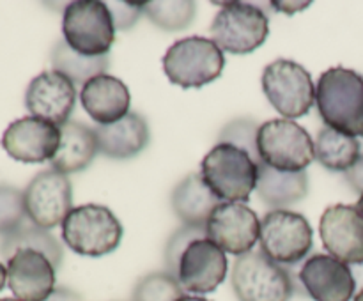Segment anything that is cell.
Returning <instances> with one entry per match:
<instances>
[{"label": "cell", "instance_id": "8fae6325", "mask_svg": "<svg viewBox=\"0 0 363 301\" xmlns=\"http://www.w3.org/2000/svg\"><path fill=\"white\" fill-rule=\"evenodd\" d=\"M27 218L41 229L62 225L73 209V184L66 174L41 170L23 190Z\"/></svg>", "mask_w": 363, "mask_h": 301}, {"label": "cell", "instance_id": "4dcf8cb0", "mask_svg": "<svg viewBox=\"0 0 363 301\" xmlns=\"http://www.w3.org/2000/svg\"><path fill=\"white\" fill-rule=\"evenodd\" d=\"M206 237V227L197 225H181L172 236L169 237L163 250V262H165V271L170 275L177 276V268H179L181 255L184 254L188 246L194 241Z\"/></svg>", "mask_w": 363, "mask_h": 301}, {"label": "cell", "instance_id": "e575fe53", "mask_svg": "<svg viewBox=\"0 0 363 301\" xmlns=\"http://www.w3.org/2000/svg\"><path fill=\"white\" fill-rule=\"evenodd\" d=\"M351 271H353L354 282H357V287H360V290L363 289V264L358 266H350Z\"/></svg>", "mask_w": 363, "mask_h": 301}, {"label": "cell", "instance_id": "6da1fadb", "mask_svg": "<svg viewBox=\"0 0 363 301\" xmlns=\"http://www.w3.org/2000/svg\"><path fill=\"white\" fill-rule=\"evenodd\" d=\"M230 285L240 301H289L294 294L307 296L298 275L262 250H252L234 261Z\"/></svg>", "mask_w": 363, "mask_h": 301}, {"label": "cell", "instance_id": "8992f818", "mask_svg": "<svg viewBox=\"0 0 363 301\" xmlns=\"http://www.w3.org/2000/svg\"><path fill=\"white\" fill-rule=\"evenodd\" d=\"M257 154L261 163L280 172H301L315 159L314 140L291 119H272L259 126Z\"/></svg>", "mask_w": 363, "mask_h": 301}, {"label": "cell", "instance_id": "836d02e7", "mask_svg": "<svg viewBox=\"0 0 363 301\" xmlns=\"http://www.w3.org/2000/svg\"><path fill=\"white\" fill-rule=\"evenodd\" d=\"M45 301H84V297L69 287H55Z\"/></svg>", "mask_w": 363, "mask_h": 301}, {"label": "cell", "instance_id": "d6986e66", "mask_svg": "<svg viewBox=\"0 0 363 301\" xmlns=\"http://www.w3.org/2000/svg\"><path fill=\"white\" fill-rule=\"evenodd\" d=\"M80 103L98 126H108L130 113L131 94L123 80L105 73L91 78L82 87Z\"/></svg>", "mask_w": 363, "mask_h": 301}, {"label": "cell", "instance_id": "ffe728a7", "mask_svg": "<svg viewBox=\"0 0 363 301\" xmlns=\"http://www.w3.org/2000/svg\"><path fill=\"white\" fill-rule=\"evenodd\" d=\"M99 152L112 159H130L140 154L149 144V126L144 115L130 112L108 126L94 127Z\"/></svg>", "mask_w": 363, "mask_h": 301}, {"label": "cell", "instance_id": "603a6c76", "mask_svg": "<svg viewBox=\"0 0 363 301\" xmlns=\"http://www.w3.org/2000/svg\"><path fill=\"white\" fill-rule=\"evenodd\" d=\"M255 191L269 208H289L303 200L308 195V174L307 170L280 172L264 163H259V179Z\"/></svg>", "mask_w": 363, "mask_h": 301}, {"label": "cell", "instance_id": "277c9868", "mask_svg": "<svg viewBox=\"0 0 363 301\" xmlns=\"http://www.w3.org/2000/svg\"><path fill=\"white\" fill-rule=\"evenodd\" d=\"M162 66L170 84L183 89H201L220 78L225 67V55L211 39L190 35L167 50Z\"/></svg>", "mask_w": 363, "mask_h": 301}, {"label": "cell", "instance_id": "2e32d148", "mask_svg": "<svg viewBox=\"0 0 363 301\" xmlns=\"http://www.w3.org/2000/svg\"><path fill=\"white\" fill-rule=\"evenodd\" d=\"M319 234L332 257L347 266L363 264V216L357 205H330L321 216Z\"/></svg>", "mask_w": 363, "mask_h": 301}, {"label": "cell", "instance_id": "ac0fdd59", "mask_svg": "<svg viewBox=\"0 0 363 301\" xmlns=\"http://www.w3.org/2000/svg\"><path fill=\"white\" fill-rule=\"evenodd\" d=\"M55 266L35 250H18L7 259V285L20 301H45L55 289Z\"/></svg>", "mask_w": 363, "mask_h": 301}, {"label": "cell", "instance_id": "4316f807", "mask_svg": "<svg viewBox=\"0 0 363 301\" xmlns=\"http://www.w3.org/2000/svg\"><path fill=\"white\" fill-rule=\"evenodd\" d=\"M142 11L145 16L163 30L176 32L188 28L197 14V6L191 0H169V2H144Z\"/></svg>", "mask_w": 363, "mask_h": 301}, {"label": "cell", "instance_id": "f546056e", "mask_svg": "<svg viewBox=\"0 0 363 301\" xmlns=\"http://www.w3.org/2000/svg\"><path fill=\"white\" fill-rule=\"evenodd\" d=\"M27 222L23 191L11 184H0V236L14 232Z\"/></svg>", "mask_w": 363, "mask_h": 301}, {"label": "cell", "instance_id": "484cf974", "mask_svg": "<svg viewBox=\"0 0 363 301\" xmlns=\"http://www.w3.org/2000/svg\"><path fill=\"white\" fill-rule=\"evenodd\" d=\"M52 60L53 69L62 73L64 76L69 78L71 81L77 85L84 87L91 78L98 76V74H105V71L110 66V57H85L80 53L74 52L66 41H59L52 50Z\"/></svg>", "mask_w": 363, "mask_h": 301}, {"label": "cell", "instance_id": "7a4b0ae2", "mask_svg": "<svg viewBox=\"0 0 363 301\" xmlns=\"http://www.w3.org/2000/svg\"><path fill=\"white\" fill-rule=\"evenodd\" d=\"M315 105L326 126L350 137H363V76L335 66L319 76Z\"/></svg>", "mask_w": 363, "mask_h": 301}, {"label": "cell", "instance_id": "d6a6232c", "mask_svg": "<svg viewBox=\"0 0 363 301\" xmlns=\"http://www.w3.org/2000/svg\"><path fill=\"white\" fill-rule=\"evenodd\" d=\"M344 177H346L347 184H350L354 191H358L360 195L363 193V154L358 158V161L344 174Z\"/></svg>", "mask_w": 363, "mask_h": 301}, {"label": "cell", "instance_id": "f1b7e54d", "mask_svg": "<svg viewBox=\"0 0 363 301\" xmlns=\"http://www.w3.org/2000/svg\"><path fill=\"white\" fill-rule=\"evenodd\" d=\"M261 124L250 117H240L227 123L218 133V144H230L245 149L257 163H261L257 154V131Z\"/></svg>", "mask_w": 363, "mask_h": 301}, {"label": "cell", "instance_id": "9c48e42d", "mask_svg": "<svg viewBox=\"0 0 363 301\" xmlns=\"http://www.w3.org/2000/svg\"><path fill=\"white\" fill-rule=\"evenodd\" d=\"M261 250L277 264H300L314 246V230L300 212L273 209L261 220Z\"/></svg>", "mask_w": 363, "mask_h": 301}, {"label": "cell", "instance_id": "1f68e13d", "mask_svg": "<svg viewBox=\"0 0 363 301\" xmlns=\"http://www.w3.org/2000/svg\"><path fill=\"white\" fill-rule=\"evenodd\" d=\"M106 6H108L110 13H112L116 28H119V30H128V28L133 27L138 18H140V14L144 13L142 11V4L112 2L106 4Z\"/></svg>", "mask_w": 363, "mask_h": 301}, {"label": "cell", "instance_id": "5bb4252c", "mask_svg": "<svg viewBox=\"0 0 363 301\" xmlns=\"http://www.w3.org/2000/svg\"><path fill=\"white\" fill-rule=\"evenodd\" d=\"M77 105V87L73 81L55 69L34 76L25 92V106L32 117L48 120L55 126L69 123Z\"/></svg>", "mask_w": 363, "mask_h": 301}, {"label": "cell", "instance_id": "74e56055", "mask_svg": "<svg viewBox=\"0 0 363 301\" xmlns=\"http://www.w3.org/2000/svg\"><path fill=\"white\" fill-rule=\"evenodd\" d=\"M357 209H358V212H360V215L363 216V193L360 195V198H358V202H357Z\"/></svg>", "mask_w": 363, "mask_h": 301}, {"label": "cell", "instance_id": "7402d4cb", "mask_svg": "<svg viewBox=\"0 0 363 301\" xmlns=\"http://www.w3.org/2000/svg\"><path fill=\"white\" fill-rule=\"evenodd\" d=\"M222 204L208 188L201 172H191L176 184L170 195V205L183 225L206 227L209 216Z\"/></svg>", "mask_w": 363, "mask_h": 301}, {"label": "cell", "instance_id": "9a60e30c", "mask_svg": "<svg viewBox=\"0 0 363 301\" xmlns=\"http://www.w3.org/2000/svg\"><path fill=\"white\" fill-rule=\"evenodd\" d=\"M229 271V261L222 248L211 239L202 237L194 241L181 255L177 276L181 287L194 296L208 294L225 280Z\"/></svg>", "mask_w": 363, "mask_h": 301}, {"label": "cell", "instance_id": "4fadbf2b", "mask_svg": "<svg viewBox=\"0 0 363 301\" xmlns=\"http://www.w3.org/2000/svg\"><path fill=\"white\" fill-rule=\"evenodd\" d=\"M60 145V127L38 117L13 120L2 135V147L21 163H43L55 158Z\"/></svg>", "mask_w": 363, "mask_h": 301}, {"label": "cell", "instance_id": "d590c367", "mask_svg": "<svg viewBox=\"0 0 363 301\" xmlns=\"http://www.w3.org/2000/svg\"><path fill=\"white\" fill-rule=\"evenodd\" d=\"M6 283H7V268L0 262V290L6 287Z\"/></svg>", "mask_w": 363, "mask_h": 301}, {"label": "cell", "instance_id": "ba28073f", "mask_svg": "<svg viewBox=\"0 0 363 301\" xmlns=\"http://www.w3.org/2000/svg\"><path fill=\"white\" fill-rule=\"evenodd\" d=\"M211 23V41L222 52L248 55L266 42L269 35V18L262 9L247 2L220 4Z\"/></svg>", "mask_w": 363, "mask_h": 301}, {"label": "cell", "instance_id": "3957f363", "mask_svg": "<svg viewBox=\"0 0 363 301\" xmlns=\"http://www.w3.org/2000/svg\"><path fill=\"white\" fill-rule=\"evenodd\" d=\"M201 176L222 202H245L257 188L259 163L245 149L216 144L201 163Z\"/></svg>", "mask_w": 363, "mask_h": 301}, {"label": "cell", "instance_id": "f35d334b", "mask_svg": "<svg viewBox=\"0 0 363 301\" xmlns=\"http://www.w3.org/2000/svg\"><path fill=\"white\" fill-rule=\"evenodd\" d=\"M354 301H363V289L360 293H357V296H354Z\"/></svg>", "mask_w": 363, "mask_h": 301}, {"label": "cell", "instance_id": "ab89813d", "mask_svg": "<svg viewBox=\"0 0 363 301\" xmlns=\"http://www.w3.org/2000/svg\"><path fill=\"white\" fill-rule=\"evenodd\" d=\"M0 301H20L16 297H0Z\"/></svg>", "mask_w": 363, "mask_h": 301}, {"label": "cell", "instance_id": "cb8c5ba5", "mask_svg": "<svg viewBox=\"0 0 363 301\" xmlns=\"http://www.w3.org/2000/svg\"><path fill=\"white\" fill-rule=\"evenodd\" d=\"M18 250L41 251L43 255L50 259L55 269H59L60 264H62V244L59 243V239L50 230L34 225L30 220L25 222L21 227H18L14 232L4 236L2 241H0V255L6 261L13 257Z\"/></svg>", "mask_w": 363, "mask_h": 301}, {"label": "cell", "instance_id": "d4e9b609", "mask_svg": "<svg viewBox=\"0 0 363 301\" xmlns=\"http://www.w3.org/2000/svg\"><path fill=\"white\" fill-rule=\"evenodd\" d=\"M358 138L325 126L319 130L314 142L315 159L332 172L346 174L362 156Z\"/></svg>", "mask_w": 363, "mask_h": 301}, {"label": "cell", "instance_id": "44dd1931", "mask_svg": "<svg viewBox=\"0 0 363 301\" xmlns=\"http://www.w3.org/2000/svg\"><path fill=\"white\" fill-rule=\"evenodd\" d=\"M99 152L94 127L78 120H69L60 126V145L55 158L50 161L53 170L60 174H74L87 169Z\"/></svg>", "mask_w": 363, "mask_h": 301}, {"label": "cell", "instance_id": "5b68a950", "mask_svg": "<svg viewBox=\"0 0 363 301\" xmlns=\"http://www.w3.org/2000/svg\"><path fill=\"white\" fill-rule=\"evenodd\" d=\"M124 229L106 205L84 204L71 209L62 222V239L74 254L103 257L117 250Z\"/></svg>", "mask_w": 363, "mask_h": 301}, {"label": "cell", "instance_id": "8d00e7d4", "mask_svg": "<svg viewBox=\"0 0 363 301\" xmlns=\"http://www.w3.org/2000/svg\"><path fill=\"white\" fill-rule=\"evenodd\" d=\"M177 301H209V300H206V297L202 296H186V294H184V296L179 297Z\"/></svg>", "mask_w": 363, "mask_h": 301}, {"label": "cell", "instance_id": "e0dca14e", "mask_svg": "<svg viewBox=\"0 0 363 301\" xmlns=\"http://www.w3.org/2000/svg\"><path fill=\"white\" fill-rule=\"evenodd\" d=\"M298 278L314 301H351L357 296L351 268L332 255H311L298 271Z\"/></svg>", "mask_w": 363, "mask_h": 301}, {"label": "cell", "instance_id": "7c38bea8", "mask_svg": "<svg viewBox=\"0 0 363 301\" xmlns=\"http://www.w3.org/2000/svg\"><path fill=\"white\" fill-rule=\"evenodd\" d=\"M206 237L225 254L245 255L261 237L257 212L241 202H222L206 223Z\"/></svg>", "mask_w": 363, "mask_h": 301}, {"label": "cell", "instance_id": "83f0119b", "mask_svg": "<svg viewBox=\"0 0 363 301\" xmlns=\"http://www.w3.org/2000/svg\"><path fill=\"white\" fill-rule=\"evenodd\" d=\"M184 296L179 280L167 271L149 273L133 287L131 301H177Z\"/></svg>", "mask_w": 363, "mask_h": 301}, {"label": "cell", "instance_id": "52a82bcc", "mask_svg": "<svg viewBox=\"0 0 363 301\" xmlns=\"http://www.w3.org/2000/svg\"><path fill=\"white\" fill-rule=\"evenodd\" d=\"M62 34L80 55L103 57L116 42V23L105 2L77 0L64 9Z\"/></svg>", "mask_w": 363, "mask_h": 301}, {"label": "cell", "instance_id": "30bf717a", "mask_svg": "<svg viewBox=\"0 0 363 301\" xmlns=\"http://www.w3.org/2000/svg\"><path fill=\"white\" fill-rule=\"evenodd\" d=\"M262 91L273 108L286 119H298L311 112L315 87L311 73L301 64L279 59L262 71Z\"/></svg>", "mask_w": 363, "mask_h": 301}]
</instances>
